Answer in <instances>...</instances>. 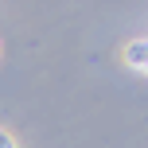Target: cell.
I'll list each match as a JSON object with an SVG mask.
<instances>
[{
    "mask_svg": "<svg viewBox=\"0 0 148 148\" xmlns=\"http://www.w3.org/2000/svg\"><path fill=\"white\" fill-rule=\"evenodd\" d=\"M121 59H125V66H133V70H148V39H133V43H125Z\"/></svg>",
    "mask_w": 148,
    "mask_h": 148,
    "instance_id": "obj_1",
    "label": "cell"
},
{
    "mask_svg": "<svg viewBox=\"0 0 148 148\" xmlns=\"http://www.w3.org/2000/svg\"><path fill=\"white\" fill-rule=\"evenodd\" d=\"M0 148H16V144H12V136H8L4 129H0Z\"/></svg>",
    "mask_w": 148,
    "mask_h": 148,
    "instance_id": "obj_2",
    "label": "cell"
}]
</instances>
